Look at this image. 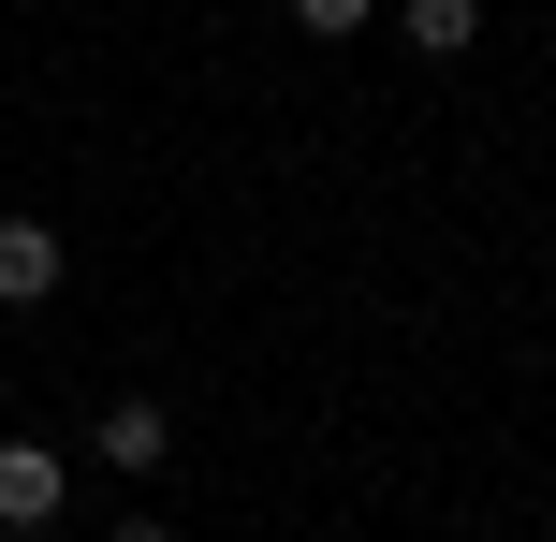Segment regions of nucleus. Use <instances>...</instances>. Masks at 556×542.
Instances as JSON below:
<instances>
[{
	"label": "nucleus",
	"instance_id": "obj_1",
	"mask_svg": "<svg viewBox=\"0 0 556 542\" xmlns=\"http://www.w3.org/2000/svg\"><path fill=\"white\" fill-rule=\"evenodd\" d=\"M0 528H59V455H45V440H0Z\"/></svg>",
	"mask_w": 556,
	"mask_h": 542
},
{
	"label": "nucleus",
	"instance_id": "obj_2",
	"mask_svg": "<svg viewBox=\"0 0 556 542\" xmlns=\"http://www.w3.org/2000/svg\"><path fill=\"white\" fill-rule=\"evenodd\" d=\"M88 440H103V469H162V455H176V411H162V396H103Z\"/></svg>",
	"mask_w": 556,
	"mask_h": 542
},
{
	"label": "nucleus",
	"instance_id": "obj_3",
	"mask_svg": "<svg viewBox=\"0 0 556 542\" xmlns=\"http://www.w3.org/2000/svg\"><path fill=\"white\" fill-rule=\"evenodd\" d=\"M59 293V235L45 220H0V308H45Z\"/></svg>",
	"mask_w": 556,
	"mask_h": 542
},
{
	"label": "nucleus",
	"instance_id": "obj_4",
	"mask_svg": "<svg viewBox=\"0 0 556 542\" xmlns=\"http://www.w3.org/2000/svg\"><path fill=\"white\" fill-rule=\"evenodd\" d=\"M410 45L425 59H469L483 45V0H410Z\"/></svg>",
	"mask_w": 556,
	"mask_h": 542
},
{
	"label": "nucleus",
	"instance_id": "obj_5",
	"mask_svg": "<svg viewBox=\"0 0 556 542\" xmlns=\"http://www.w3.org/2000/svg\"><path fill=\"white\" fill-rule=\"evenodd\" d=\"M366 15H381V0H293V29H323V45H337V29H366Z\"/></svg>",
	"mask_w": 556,
	"mask_h": 542
},
{
	"label": "nucleus",
	"instance_id": "obj_6",
	"mask_svg": "<svg viewBox=\"0 0 556 542\" xmlns=\"http://www.w3.org/2000/svg\"><path fill=\"white\" fill-rule=\"evenodd\" d=\"M117 542H162V514H117Z\"/></svg>",
	"mask_w": 556,
	"mask_h": 542
}]
</instances>
